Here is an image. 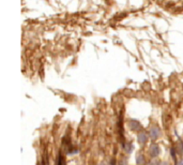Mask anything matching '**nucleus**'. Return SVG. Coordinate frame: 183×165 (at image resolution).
<instances>
[{
    "label": "nucleus",
    "instance_id": "f257e3e1",
    "mask_svg": "<svg viewBox=\"0 0 183 165\" xmlns=\"http://www.w3.org/2000/svg\"><path fill=\"white\" fill-rule=\"evenodd\" d=\"M161 134H162V132H161V129L158 127V125H153L149 131L150 137H151L153 140H156L158 137H161Z\"/></svg>",
    "mask_w": 183,
    "mask_h": 165
},
{
    "label": "nucleus",
    "instance_id": "f03ea898",
    "mask_svg": "<svg viewBox=\"0 0 183 165\" xmlns=\"http://www.w3.org/2000/svg\"><path fill=\"white\" fill-rule=\"evenodd\" d=\"M149 151H150V155H151L152 158H156V157H158V155H160L161 148H160V146L156 144V143H153V144L150 146Z\"/></svg>",
    "mask_w": 183,
    "mask_h": 165
},
{
    "label": "nucleus",
    "instance_id": "7ed1b4c3",
    "mask_svg": "<svg viewBox=\"0 0 183 165\" xmlns=\"http://www.w3.org/2000/svg\"><path fill=\"white\" fill-rule=\"evenodd\" d=\"M128 127H130L131 130L133 131H140L143 129V127L140 125V123L137 122L136 120H130L128 121Z\"/></svg>",
    "mask_w": 183,
    "mask_h": 165
},
{
    "label": "nucleus",
    "instance_id": "20e7f679",
    "mask_svg": "<svg viewBox=\"0 0 183 165\" xmlns=\"http://www.w3.org/2000/svg\"><path fill=\"white\" fill-rule=\"evenodd\" d=\"M147 140H148V134L146 133V132H140V133L137 135V142L140 145L147 143Z\"/></svg>",
    "mask_w": 183,
    "mask_h": 165
},
{
    "label": "nucleus",
    "instance_id": "39448f33",
    "mask_svg": "<svg viewBox=\"0 0 183 165\" xmlns=\"http://www.w3.org/2000/svg\"><path fill=\"white\" fill-rule=\"evenodd\" d=\"M146 163V158L143 153H138L136 157V164L137 165H145Z\"/></svg>",
    "mask_w": 183,
    "mask_h": 165
},
{
    "label": "nucleus",
    "instance_id": "423d86ee",
    "mask_svg": "<svg viewBox=\"0 0 183 165\" xmlns=\"http://www.w3.org/2000/svg\"><path fill=\"white\" fill-rule=\"evenodd\" d=\"M57 165H65V160L63 158V155L59 153V157H58V163Z\"/></svg>",
    "mask_w": 183,
    "mask_h": 165
},
{
    "label": "nucleus",
    "instance_id": "0eeeda50",
    "mask_svg": "<svg viewBox=\"0 0 183 165\" xmlns=\"http://www.w3.org/2000/svg\"><path fill=\"white\" fill-rule=\"evenodd\" d=\"M160 165H169L168 162H166V161H163V162H161Z\"/></svg>",
    "mask_w": 183,
    "mask_h": 165
},
{
    "label": "nucleus",
    "instance_id": "6e6552de",
    "mask_svg": "<svg viewBox=\"0 0 183 165\" xmlns=\"http://www.w3.org/2000/svg\"><path fill=\"white\" fill-rule=\"evenodd\" d=\"M178 165H183V158L180 160V162H179V164H178Z\"/></svg>",
    "mask_w": 183,
    "mask_h": 165
},
{
    "label": "nucleus",
    "instance_id": "1a4fd4ad",
    "mask_svg": "<svg viewBox=\"0 0 183 165\" xmlns=\"http://www.w3.org/2000/svg\"><path fill=\"white\" fill-rule=\"evenodd\" d=\"M100 165H107L105 163V162H101V163H100Z\"/></svg>",
    "mask_w": 183,
    "mask_h": 165
},
{
    "label": "nucleus",
    "instance_id": "9d476101",
    "mask_svg": "<svg viewBox=\"0 0 183 165\" xmlns=\"http://www.w3.org/2000/svg\"><path fill=\"white\" fill-rule=\"evenodd\" d=\"M149 165H156V164H155V163H154V161H153V162H151V163H150Z\"/></svg>",
    "mask_w": 183,
    "mask_h": 165
}]
</instances>
